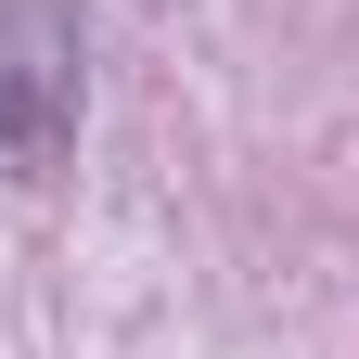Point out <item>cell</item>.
Masks as SVG:
<instances>
[{"instance_id":"obj_1","label":"cell","mask_w":359,"mask_h":359,"mask_svg":"<svg viewBox=\"0 0 359 359\" xmlns=\"http://www.w3.org/2000/svg\"><path fill=\"white\" fill-rule=\"evenodd\" d=\"M77 116H90V26H77V0H0V167L52 180L77 154Z\"/></svg>"},{"instance_id":"obj_2","label":"cell","mask_w":359,"mask_h":359,"mask_svg":"<svg viewBox=\"0 0 359 359\" xmlns=\"http://www.w3.org/2000/svg\"><path fill=\"white\" fill-rule=\"evenodd\" d=\"M154 13H167V0H154Z\"/></svg>"}]
</instances>
